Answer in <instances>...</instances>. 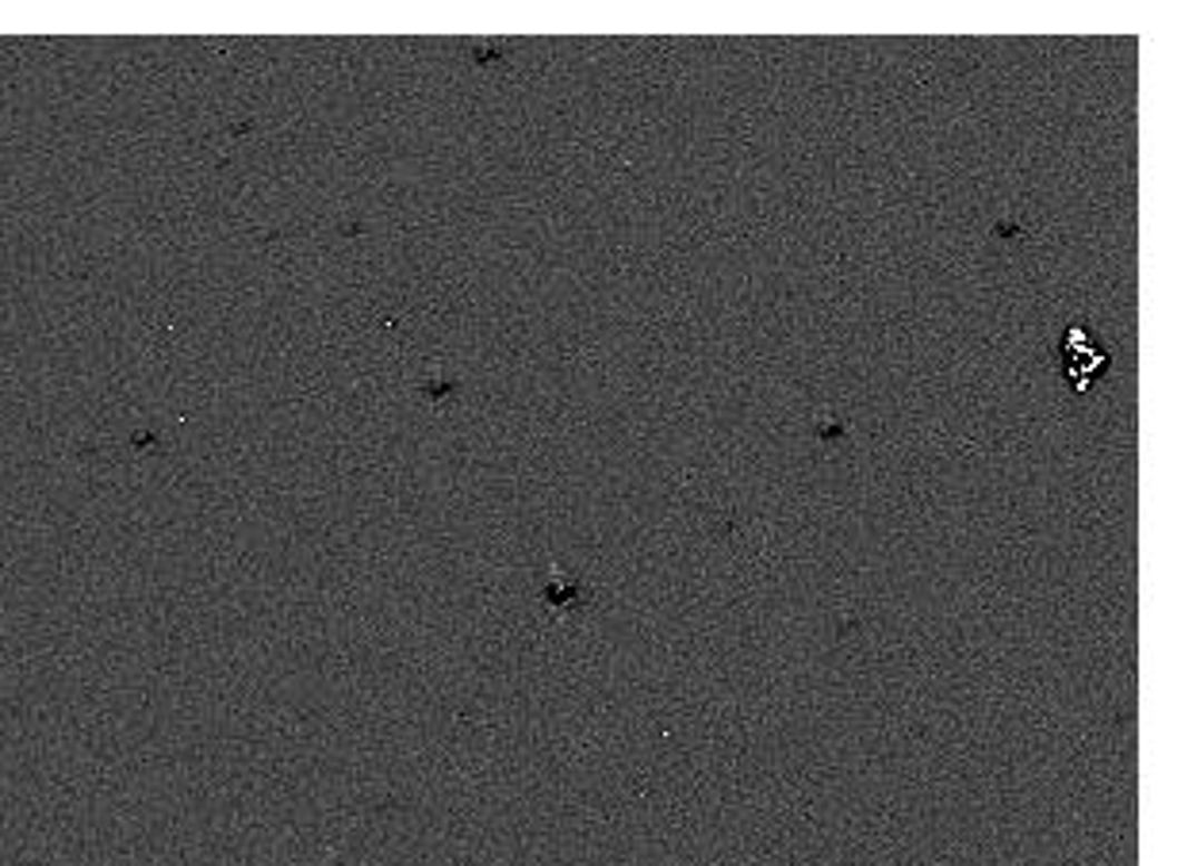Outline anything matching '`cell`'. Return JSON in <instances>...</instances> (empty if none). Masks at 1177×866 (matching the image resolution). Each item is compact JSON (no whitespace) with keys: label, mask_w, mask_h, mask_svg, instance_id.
<instances>
[{"label":"cell","mask_w":1177,"mask_h":866,"mask_svg":"<svg viewBox=\"0 0 1177 866\" xmlns=\"http://www.w3.org/2000/svg\"><path fill=\"white\" fill-rule=\"evenodd\" d=\"M1067 353H1070V368H1067V372H1070V380L1078 376V387H1086L1089 380L1101 376L1105 365H1109V357H1105V353L1097 350V345H1089L1086 334H1081V331H1070V334H1067Z\"/></svg>","instance_id":"cell-1"}]
</instances>
